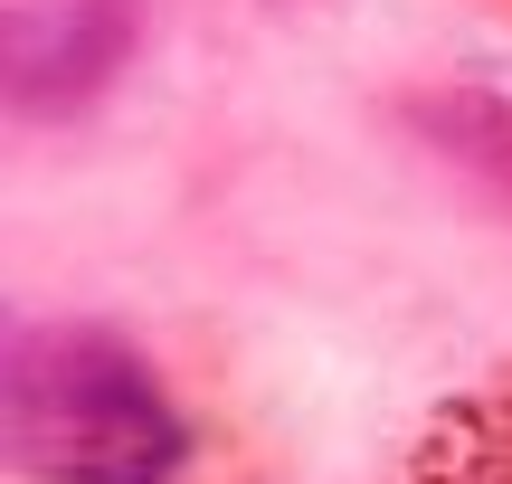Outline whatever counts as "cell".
Listing matches in <instances>:
<instances>
[{
  "label": "cell",
  "mask_w": 512,
  "mask_h": 484,
  "mask_svg": "<svg viewBox=\"0 0 512 484\" xmlns=\"http://www.w3.org/2000/svg\"><path fill=\"white\" fill-rule=\"evenodd\" d=\"M10 437L19 466L57 484H171L190 456L162 380L105 333H19Z\"/></svg>",
  "instance_id": "6da1fadb"
},
{
  "label": "cell",
  "mask_w": 512,
  "mask_h": 484,
  "mask_svg": "<svg viewBox=\"0 0 512 484\" xmlns=\"http://www.w3.org/2000/svg\"><path fill=\"white\" fill-rule=\"evenodd\" d=\"M399 484H512V371L484 380L475 399H456V409L418 437V456L399 466Z\"/></svg>",
  "instance_id": "7a4b0ae2"
}]
</instances>
